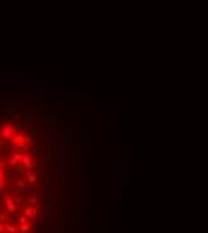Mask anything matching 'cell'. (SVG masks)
<instances>
[{
	"instance_id": "cell-1",
	"label": "cell",
	"mask_w": 208,
	"mask_h": 233,
	"mask_svg": "<svg viewBox=\"0 0 208 233\" xmlns=\"http://www.w3.org/2000/svg\"><path fill=\"white\" fill-rule=\"evenodd\" d=\"M2 136H4V138H13V136H15V128L6 126V128L2 129Z\"/></svg>"
},
{
	"instance_id": "cell-2",
	"label": "cell",
	"mask_w": 208,
	"mask_h": 233,
	"mask_svg": "<svg viewBox=\"0 0 208 233\" xmlns=\"http://www.w3.org/2000/svg\"><path fill=\"white\" fill-rule=\"evenodd\" d=\"M22 165L27 167V169L33 167V160H31V156H24V158H22Z\"/></svg>"
},
{
	"instance_id": "cell-3",
	"label": "cell",
	"mask_w": 208,
	"mask_h": 233,
	"mask_svg": "<svg viewBox=\"0 0 208 233\" xmlns=\"http://www.w3.org/2000/svg\"><path fill=\"white\" fill-rule=\"evenodd\" d=\"M20 160H22V156H20V154H15V156H13V160H11V165H16Z\"/></svg>"
},
{
	"instance_id": "cell-4",
	"label": "cell",
	"mask_w": 208,
	"mask_h": 233,
	"mask_svg": "<svg viewBox=\"0 0 208 233\" xmlns=\"http://www.w3.org/2000/svg\"><path fill=\"white\" fill-rule=\"evenodd\" d=\"M27 181L34 183V181H36V176H34V174H31V172H27Z\"/></svg>"
},
{
	"instance_id": "cell-5",
	"label": "cell",
	"mask_w": 208,
	"mask_h": 233,
	"mask_svg": "<svg viewBox=\"0 0 208 233\" xmlns=\"http://www.w3.org/2000/svg\"><path fill=\"white\" fill-rule=\"evenodd\" d=\"M29 231V226L27 224H22V233H27Z\"/></svg>"
},
{
	"instance_id": "cell-6",
	"label": "cell",
	"mask_w": 208,
	"mask_h": 233,
	"mask_svg": "<svg viewBox=\"0 0 208 233\" xmlns=\"http://www.w3.org/2000/svg\"><path fill=\"white\" fill-rule=\"evenodd\" d=\"M4 231V226H2V222H0V233H2Z\"/></svg>"
}]
</instances>
